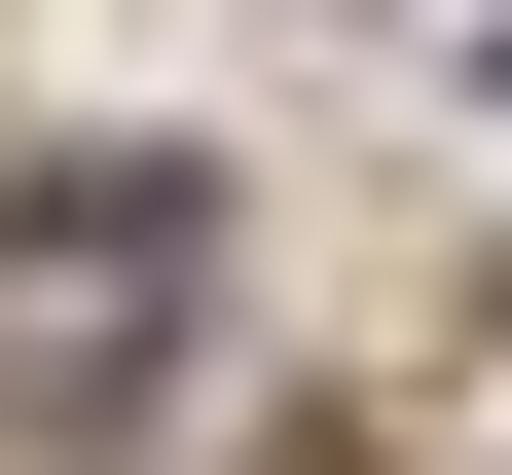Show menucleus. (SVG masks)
I'll return each mask as SVG.
<instances>
[{
  "instance_id": "obj_1",
  "label": "nucleus",
  "mask_w": 512,
  "mask_h": 475,
  "mask_svg": "<svg viewBox=\"0 0 512 475\" xmlns=\"http://www.w3.org/2000/svg\"><path fill=\"white\" fill-rule=\"evenodd\" d=\"M256 475H366V439H256Z\"/></svg>"
}]
</instances>
